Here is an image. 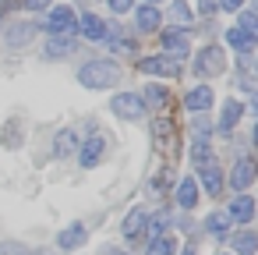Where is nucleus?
<instances>
[{
    "mask_svg": "<svg viewBox=\"0 0 258 255\" xmlns=\"http://www.w3.org/2000/svg\"><path fill=\"white\" fill-rule=\"evenodd\" d=\"M120 78V68L113 61H89L82 71H78V82L85 89H113Z\"/></svg>",
    "mask_w": 258,
    "mask_h": 255,
    "instance_id": "1",
    "label": "nucleus"
},
{
    "mask_svg": "<svg viewBox=\"0 0 258 255\" xmlns=\"http://www.w3.org/2000/svg\"><path fill=\"white\" fill-rule=\"evenodd\" d=\"M195 71L205 75V78L223 75V71H226V54H223L219 46H205V50L198 54V61H195Z\"/></svg>",
    "mask_w": 258,
    "mask_h": 255,
    "instance_id": "2",
    "label": "nucleus"
},
{
    "mask_svg": "<svg viewBox=\"0 0 258 255\" xmlns=\"http://www.w3.org/2000/svg\"><path fill=\"white\" fill-rule=\"evenodd\" d=\"M113 114L117 117H127V121H138V117H145V99L138 96V92H120V96H113Z\"/></svg>",
    "mask_w": 258,
    "mask_h": 255,
    "instance_id": "3",
    "label": "nucleus"
},
{
    "mask_svg": "<svg viewBox=\"0 0 258 255\" xmlns=\"http://www.w3.org/2000/svg\"><path fill=\"white\" fill-rule=\"evenodd\" d=\"M50 32L53 36H75L78 32V18H75V11L68 4H60V8L50 11Z\"/></svg>",
    "mask_w": 258,
    "mask_h": 255,
    "instance_id": "4",
    "label": "nucleus"
},
{
    "mask_svg": "<svg viewBox=\"0 0 258 255\" xmlns=\"http://www.w3.org/2000/svg\"><path fill=\"white\" fill-rule=\"evenodd\" d=\"M138 68L145 71V75H159V78H173L177 71H180V64L170 57V54H156V57H145V61H138Z\"/></svg>",
    "mask_w": 258,
    "mask_h": 255,
    "instance_id": "5",
    "label": "nucleus"
},
{
    "mask_svg": "<svg viewBox=\"0 0 258 255\" xmlns=\"http://www.w3.org/2000/svg\"><path fill=\"white\" fill-rule=\"evenodd\" d=\"M89 241V227L85 223H71V227H64L60 234H57V248H64V251H75V248H82Z\"/></svg>",
    "mask_w": 258,
    "mask_h": 255,
    "instance_id": "6",
    "label": "nucleus"
},
{
    "mask_svg": "<svg viewBox=\"0 0 258 255\" xmlns=\"http://www.w3.org/2000/svg\"><path fill=\"white\" fill-rule=\"evenodd\" d=\"M103 152H106V138H103V135H92V138L78 149V163H82V167H96V163L103 160Z\"/></svg>",
    "mask_w": 258,
    "mask_h": 255,
    "instance_id": "7",
    "label": "nucleus"
},
{
    "mask_svg": "<svg viewBox=\"0 0 258 255\" xmlns=\"http://www.w3.org/2000/svg\"><path fill=\"white\" fill-rule=\"evenodd\" d=\"M163 46H166V54L173 61H184L187 57V36H184V29H166L163 32Z\"/></svg>",
    "mask_w": 258,
    "mask_h": 255,
    "instance_id": "8",
    "label": "nucleus"
},
{
    "mask_svg": "<svg viewBox=\"0 0 258 255\" xmlns=\"http://www.w3.org/2000/svg\"><path fill=\"white\" fill-rule=\"evenodd\" d=\"M202 188L209 191V195H219L223 191V170H219V163L209 156L205 160V167H202Z\"/></svg>",
    "mask_w": 258,
    "mask_h": 255,
    "instance_id": "9",
    "label": "nucleus"
},
{
    "mask_svg": "<svg viewBox=\"0 0 258 255\" xmlns=\"http://www.w3.org/2000/svg\"><path fill=\"white\" fill-rule=\"evenodd\" d=\"M78 32H82L85 39H92V43H103L110 29L103 25V18H96V15H82V22H78Z\"/></svg>",
    "mask_w": 258,
    "mask_h": 255,
    "instance_id": "10",
    "label": "nucleus"
},
{
    "mask_svg": "<svg viewBox=\"0 0 258 255\" xmlns=\"http://www.w3.org/2000/svg\"><path fill=\"white\" fill-rule=\"evenodd\" d=\"M230 184H233L237 191H247V188L254 184V163H251V160H237V167H233V174H230Z\"/></svg>",
    "mask_w": 258,
    "mask_h": 255,
    "instance_id": "11",
    "label": "nucleus"
},
{
    "mask_svg": "<svg viewBox=\"0 0 258 255\" xmlns=\"http://www.w3.org/2000/svg\"><path fill=\"white\" fill-rule=\"evenodd\" d=\"M226 213H230V220H237V223H251V220H254V198H251V195H237Z\"/></svg>",
    "mask_w": 258,
    "mask_h": 255,
    "instance_id": "12",
    "label": "nucleus"
},
{
    "mask_svg": "<svg viewBox=\"0 0 258 255\" xmlns=\"http://www.w3.org/2000/svg\"><path fill=\"white\" fill-rule=\"evenodd\" d=\"M184 107H187V110H195V114H205V110L212 107V89H209V85L191 89V92L184 96Z\"/></svg>",
    "mask_w": 258,
    "mask_h": 255,
    "instance_id": "13",
    "label": "nucleus"
},
{
    "mask_svg": "<svg viewBox=\"0 0 258 255\" xmlns=\"http://www.w3.org/2000/svg\"><path fill=\"white\" fill-rule=\"evenodd\" d=\"M75 54V39L71 36H53L46 43V61H60V57H71Z\"/></svg>",
    "mask_w": 258,
    "mask_h": 255,
    "instance_id": "14",
    "label": "nucleus"
},
{
    "mask_svg": "<svg viewBox=\"0 0 258 255\" xmlns=\"http://www.w3.org/2000/svg\"><path fill=\"white\" fill-rule=\"evenodd\" d=\"M230 223H233V220H230V213H226V209H219V213H209V216H205V230H209L212 237H226V234H230Z\"/></svg>",
    "mask_w": 258,
    "mask_h": 255,
    "instance_id": "15",
    "label": "nucleus"
},
{
    "mask_svg": "<svg viewBox=\"0 0 258 255\" xmlns=\"http://www.w3.org/2000/svg\"><path fill=\"white\" fill-rule=\"evenodd\" d=\"M177 206H180V209H195V206H198V184H195V177H184V181H180V188H177Z\"/></svg>",
    "mask_w": 258,
    "mask_h": 255,
    "instance_id": "16",
    "label": "nucleus"
},
{
    "mask_svg": "<svg viewBox=\"0 0 258 255\" xmlns=\"http://www.w3.org/2000/svg\"><path fill=\"white\" fill-rule=\"evenodd\" d=\"M135 22H138V29H142V32H156L163 18H159V11H156V4H145V8H138Z\"/></svg>",
    "mask_w": 258,
    "mask_h": 255,
    "instance_id": "17",
    "label": "nucleus"
},
{
    "mask_svg": "<svg viewBox=\"0 0 258 255\" xmlns=\"http://www.w3.org/2000/svg\"><path fill=\"white\" fill-rule=\"evenodd\" d=\"M240 114H244V107L237 99H226L223 103V117H219V131H233L237 121H240Z\"/></svg>",
    "mask_w": 258,
    "mask_h": 255,
    "instance_id": "18",
    "label": "nucleus"
},
{
    "mask_svg": "<svg viewBox=\"0 0 258 255\" xmlns=\"http://www.w3.org/2000/svg\"><path fill=\"white\" fill-rule=\"evenodd\" d=\"M145 216H149V213H145V206H135V209L127 213L124 227H120V230H124V237H138V234H142V227H145Z\"/></svg>",
    "mask_w": 258,
    "mask_h": 255,
    "instance_id": "19",
    "label": "nucleus"
},
{
    "mask_svg": "<svg viewBox=\"0 0 258 255\" xmlns=\"http://www.w3.org/2000/svg\"><path fill=\"white\" fill-rule=\"evenodd\" d=\"M32 36H36V25H32V22H18V25H11V32H8V46H25Z\"/></svg>",
    "mask_w": 258,
    "mask_h": 255,
    "instance_id": "20",
    "label": "nucleus"
},
{
    "mask_svg": "<svg viewBox=\"0 0 258 255\" xmlns=\"http://www.w3.org/2000/svg\"><path fill=\"white\" fill-rule=\"evenodd\" d=\"M226 43H230L233 50H240V54H251V50H254V36L244 32V29H226Z\"/></svg>",
    "mask_w": 258,
    "mask_h": 255,
    "instance_id": "21",
    "label": "nucleus"
},
{
    "mask_svg": "<svg viewBox=\"0 0 258 255\" xmlns=\"http://www.w3.org/2000/svg\"><path fill=\"white\" fill-rule=\"evenodd\" d=\"M75 149H78V135H75L71 128H64V131H60V135L53 138V152H57V156L64 160V156H71Z\"/></svg>",
    "mask_w": 258,
    "mask_h": 255,
    "instance_id": "22",
    "label": "nucleus"
},
{
    "mask_svg": "<svg viewBox=\"0 0 258 255\" xmlns=\"http://www.w3.org/2000/svg\"><path fill=\"white\" fill-rule=\"evenodd\" d=\"M149 255H177V237H166V234L152 237V244H149Z\"/></svg>",
    "mask_w": 258,
    "mask_h": 255,
    "instance_id": "23",
    "label": "nucleus"
},
{
    "mask_svg": "<svg viewBox=\"0 0 258 255\" xmlns=\"http://www.w3.org/2000/svg\"><path fill=\"white\" fill-rule=\"evenodd\" d=\"M166 227H170V213H166V209L156 213V216H145V230H149V237H159Z\"/></svg>",
    "mask_w": 258,
    "mask_h": 255,
    "instance_id": "24",
    "label": "nucleus"
},
{
    "mask_svg": "<svg viewBox=\"0 0 258 255\" xmlns=\"http://www.w3.org/2000/svg\"><path fill=\"white\" fill-rule=\"evenodd\" d=\"M233 248H237V255H254V230H240L233 237Z\"/></svg>",
    "mask_w": 258,
    "mask_h": 255,
    "instance_id": "25",
    "label": "nucleus"
},
{
    "mask_svg": "<svg viewBox=\"0 0 258 255\" xmlns=\"http://www.w3.org/2000/svg\"><path fill=\"white\" fill-rule=\"evenodd\" d=\"M240 29L251 32V36H258V15L254 11H240Z\"/></svg>",
    "mask_w": 258,
    "mask_h": 255,
    "instance_id": "26",
    "label": "nucleus"
},
{
    "mask_svg": "<svg viewBox=\"0 0 258 255\" xmlns=\"http://www.w3.org/2000/svg\"><path fill=\"white\" fill-rule=\"evenodd\" d=\"M170 18L173 22H191V11L184 8V0H173V4H170Z\"/></svg>",
    "mask_w": 258,
    "mask_h": 255,
    "instance_id": "27",
    "label": "nucleus"
},
{
    "mask_svg": "<svg viewBox=\"0 0 258 255\" xmlns=\"http://www.w3.org/2000/svg\"><path fill=\"white\" fill-rule=\"evenodd\" d=\"M0 255H32L22 241H4V244H0Z\"/></svg>",
    "mask_w": 258,
    "mask_h": 255,
    "instance_id": "28",
    "label": "nucleus"
},
{
    "mask_svg": "<svg viewBox=\"0 0 258 255\" xmlns=\"http://www.w3.org/2000/svg\"><path fill=\"white\" fill-rule=\"evenodd\" d=\"M191 156H195V163H205L209 160V138H198L195 149H191Z\"/></svg>",
    "mask_w": 258,
    "mask_h": 255,
    "instance_id": "29",
    "label": "nucleus"
},
{
    "mask_svg": "<svg viewBox=\"0 0 258 255\" xmlns=\"http://www.w3.org/2000/svg\"><path fill=\"white\" fill-rule=\"evenodd\" d=\"M209 131H212V124L205 121V114H198V117H195V135H198V138H209Z\"/></svg>",
    "mask_w": 258,
    "mask_h": 255,
    "instance_id": "30",
    "label": "nucleus"
},
{
    "mask_svg": "<svg viewBox=\"0 0 258 255\" xmlns=\"http://www.w3.org/2000/svg\"><path fill=\"white\" fill-rule=\"evenodd\" d=\"M106 46H110L113 54H131V50H135V46H131V39H110Z\"/></svg>",
    "mask_w": 258,
    "mask_h": 255,
    "instance_id": "31",
    "label": "nucleus"
},
{
    "mask_svg": "<svg viewBox=\"0 0 258 255\" xmlns=\"http://www.w3.org/2000/svg\"><path fill=\"white\" fill-rule=\"evenodd\" d=\"M110 4V11L113 15H124V11H131V0H106Z\"/></svg>",
    "mask_w": 258,
    "mask_h": 255,
    "instance_id": "32",
    "label": "nucleus"
},
{
    "mask_svg": "<svg viewBox=\"0 0 258 255\" xmlns=\"http://www.w3.org/2000/svg\"><path fill=\"white\" fill-rule=\"evenodd\" d=\"M216 8H223V11H240V8H244V0H219Z\"/></svg>",
    "mask_w": 258,
    "mask_h": 255,
    "instance_id": "33",
    "label": "nucleus"
},
{
    "mask_svg": "<svg viewBox=\"0 0 258 255\" xmlns=\"http://www.w3.org/2000/svg\"><path fill=\"white\" fill-rule=\"evenodd\" d=\"M25 8H29V11H46L50 0H25Z\"/></svg>",
    "mask_w": 258,
    "mask_h": 255,
    "instance_id": "34",
    "label": "nucleus"
},
{
    "mask_svg": "<svg viewBox=\"0 0 258 255\" xmlns=\"http://www.w3.org/2000/svg\"><path fill=\"white\" fill-rule=\"evenodd\" d=\"M198 8H202V15H209V11H216V0H198Z\"/></svg>",
    "mask_w": 258,
    "mask_h": 255,
    "instance_id": "35",
    "label": "nucleus"
},
{
    "mask_svg": "<svg viewBox=\"0 0 258 255\" xmlns=\"http://www.w3.org/2000/svg\"><path fill=\"white\" fill-rule=\"evenodd\" d=\"M145 4H159V0H145Z\"/></svg>",
    "mask_w": 258,
    "mask_h": 255,
    "instance_id": "36",
    "label": "nucleus"
},
{
    "mask_svg": "<svg viewBox=\"0 0 258 255\" xmlns=\"http://www.w3.org/2000/svg\"><path fill=\"white\" fill-rule=\"evenodd\" d=\"M117 255H127V251H117Z\"/></svg>",
    "mask_w": 258,
    "mask_h": 255,
    "instance_id": "37",
    "label": "nucleus"
},
{
    "mask_svg": "<svg viewBox=\"0 0 258 255\" xmlns=\"http://www.w3.org/2000/svg\"><path fill=\"white\" fill-rule=\"evenodd\" d=\"M184 255H191V251H184Z\"/></svg>",
    "mask_w": 258,
    "mask_h": 255,
    "instance_id": "38",
    "label": "nucleus"
}]
</instances>
